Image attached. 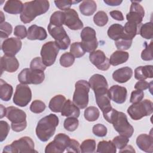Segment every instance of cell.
Instances as JSON below:
<instances>
[{"label":"cell","instance_id":"obj_26","mask_svg":"<svg viewBox=\"0 0 153 153\" xmlns=\"http://www.w3.org/2000/svg\"><path fill=\"white\" fill-rule=\"evenodd\" d=\"M152 65L141 66L136 68L134 70V78L137 80H145L147 78H152Z\"/></svg>","mask_w":153,"mask_h":153},{"label":"cell","instance_id":"obj_10","mask_svg":"<svg viewBox=\"0 0 153 153\" xmlns=\"http://www.w3.org/2000/svg\"><path fill=\"white\" fill-rule=\"evenodd\" d=\"M59 50L55 41H48L42 46L40 54L42 62L46 66H51L54 63Z\"/></svg>","mask_w":153,"mask_h":153},{"label":"cell","instance_id":"obj_27","mask_svg":"<svg viewBox=\"0 0 153 153\" xmlns=\"http://www.w3.org/2000/svg\"><path fill=\"white\" fill-rule=\"evenodd\" d=\"M23 8V4L22 1L17 0H9L5 2L3 9L8 13L17 14H21Z\"/></svg>","mask_w":153,"mask_h":153},{"label":"cell","instance_id":"obj_35","mask_svg":"<svg viewBox=\"0 0 153 153\" xmlns=\"http://www.w3.org/2000/svg\"><path fill=\"white\" fill-rule=\"evenodd\" d=\"M139 33L142 37L147 39H151L153 37V29L152 22L145 23L140 25Z\"/></svg>","mask_w":153,"mask_h":153},{"label":"cell","instance_id":"obj_2","mask_svg":"<svg viewBox=\"0 0 153 153\" xmlns=\"http://www.w3.org/2000/svg\"><path fill=\"white\" fill-rule=\"evenodd\" d=\"M58 117L50 114L42 118L38 123L35 132L38 138L42 142H47L54 134L59 124Z\"/></svg>","mask_w":153,"mask_h":153},{"label":"cell","instance_id":"obj_39","mask_svg":"<svg viewBox=\"0 0 153 153\" xmlns=\"http://www.w3.org/2000/svg\"><path fill=\"white\" fill-rule=\"evenodd\" d=\"M70 53L74 56L75 58H79L85 54V51L82 47L81 42H75L71 45Z\"/></svg>","mask_w":153,"mask_h":153},{"label":"cell","instance_id":"obj_47","mask_svg":"<svg viewBox=\"0 0 153 153\" xmlns=\"http://www.w3.org/2000/svg\"><path fill=\"white\" fill-rule=\"evenodd\" d=\"M30 68L33 70H39L44 71L46 69V66L43 63L41 57H36L32 60L30 63Z\"/></svg>","mask_w":153,"mask_h":153},{"label":"cell","instance_id":"obj_44","mask_svg":"<svg viewBox=\"0 0 153 153\" xmlns=\"http://www.w3.org/2000/svg\"><path fill=\"white\" fill-rule=\"evenodd\" d=\"M45 108L46 106L44 102L39 100H35L32 102L30 106V110L35 114H39L42 112L45 109Z\"/></svg>","mask_w":153,"mask_h":153},{"label":"cell","instance_id":"obj_53","mask_svg":"<svg viewBox=\"0 0 153 153\" xmlns=\"http://www.w3.org/2000/svg\"><path fill=\"white\" fill-rule=\"evenodd\" d=\"M14 35L19 39H24L27 35L26 27L24 25H17L14 27Z\"/></svg>","mask_w":153,"mask_h":153},{"label":"cell","instance_id":"obj_60","mask_svg":"<svg viewBox=\"0 0 153 153\" xmlns=\"http://www.w3.org/2000/svg\"><path fill=\"white\" fill-rule=\"evenodd\" d=\"M1 23H3V22H4V19H5V17H4V14H3V13L1 11Z\"/></svg>","mask_w":153,"mask_h":153},{"label":"cell","instance_id":"obj_46","mask_svg":"<svg viewBox=\"0 0 153 153\" xmlns=\"http://www.w3.org/2000/svg\"><path fill=\"white\" fill-rule=\"evenodd\" d=\"M129 142V139L124 136L119 135L115 137L113 140L112 142L115 145L117 148L119 149H121L124 148Z\"/></svg>","mask_w":153,"mask_h":153},{"label":"cell","instance_id":"obj_37","mask_svg":"<svg viewBox=\"0 0 153 153\" xmlns=\"http://www.w3.org/2000/svg\"><path fill=\"white\" fill-rule=\"evenodd\" d=\"M132 39L127 37L124 33L123 36L120 39L115 41V44L118 50L123 51L128 50L130 48L132 44Z\"/></svg>","mask_w":153,"mask_h":153},{"label":"cell","instance_id":"obj_42","mask_svg":"<svg viewBox=\"0 0 153 153\" xmlns=\"http://www.w3.org/2000/svg\"><path fill=\"white\" fill-rule=\"evenodd\" d=\"M59 62L61 66L65 68H68L74 64L75 57L71 53L66 52L60 56Z\"/></svg>","mask_w":153,"mask_h":153},{"label":"cell","instance_id":"obj_55","mask_svg":"<svg viewBox=\"0 0 153 153\" xmlns=\"http://www.w3.org/2000/svg\"><path fill=\"white\" fill-rule=\"evenodd\" d=\"M150 84L151 83L148 82L145 80H139L135 84L134 88L138 90L143 91L149 88V87L151 86Z\"/></svg>","mask_w":153,"mask_h":153},{"label":"cell","instance_id":"obj_56","mask_svg":"<svg viewBox=\"0 0 153 153\" xmlns=\"http://www.w3.org/2000/svg\"><path fill=\"white\" fill-rule=\"evenodd\" d=\"M110 16L115 20L118 21H123L124 20V16L123 13L120 11L114 10L109 12Z\"/></svg>","mask_w":153,"mask_h":153},{"label":"cell","instance_id":"obj_3","mask_svg":"<svg viewBox=\"0 0 153 153\" xmlns=\"http://www.w3.org/2000/svg\"><path fill=\"white\" fill-rule=\"evenodd\" d=\"M5 117L11 122V127L13 131L20 132L26 128V114L23 110L14 106L7 107Z\"/></svg>","mask_w":153,"mask_h":153},{"label":"cell","instance_id":"obj_57","mask_svg":"<svg viewBox=\"0 0 153 153\" xmlns=\"http://www.w3.org/2000/svg\"><path fill=\"white\" fill-rule=\"evenodd\" d=\"M123 1L120 0H104V2L108 5L118 6L121 4Z\"/></svg>","mask_w":153,"mask_h":153},{"label":"cell","instance_id":"obj_5","mask_svg":"<svg viewBox=\"0 0 153 153\" xmlns=\"http://www.w3.org/2000/svg\"><path fill=\"white\" fill-rule=\"evenodd\" d=\"M111 123L112 124L114 129L120 135L124 136L128 138L133 135L134 128L128 121L126 115L123 112L116 111Z\"/></svg>","mask_w":153,"mask_h":153},{"label":"cell","instance_id":"obj_9","mask_svg":"<svg viewBox=\"0 0 153 153\" xmlns=\"http://www.w3.org/2000/svg\"><path fill=\"white\" fill-rule=\"evenodd\" d=\"M47 28L50 35L54 39L59 49L66 50L70 45L71 39L63 26H55L49 23Z\"/></svg>","mask_w":153,"mask_h":153},{"label":"cell","instance_id":"obj_1","mask_svg":"<svg viewBox=\"0 0 153 153\" xmlns=\"http://www.w3.org/2000/svg\"><path fill=\"white\" fill-rule=\"evenodd\" d=\"M50 7L49 1L46 0H35L26 2L23 4L20 14V20L23 23H29L38 16L48 11Z\"/></svg>","mask_w":153,"mask_h":153},{"label":"cell","instance_id":"obj_8","mask_svg":"<svg viewBox=\"0 0 153 153\" xmlns=\"http://www.w3.org/2000/svg\"><path fill=\"white\" fill-rule=\"evenodd\" d=\"M45 79L44 71L30 68L23 69L18 75V80L23 84H39Z\"/></svg>","mask_w":153,"mask_h":153},{"label":"cell","instance_id":"obj_17","mask_svg":"<svg viewBox=\"0 0 153 153\" xmlns=\"http://www.w3.org/2000/svg\"><path fill=\"white\" fill-rule=\"evenodd\" d=\"M64 25L71 30H79L83 27V23L79 19L77 12L74 9H69L64 11Z\"/></svg>","mask_w":153,"mask_h":153},{"label":"cell","instance_id":"obj_18","mask_svg":"<svg viewBox=\"0 0 153 153\" xmlns=\"http://www.w3.org/2000/svg\"><path fill=\"white\" fill-rule=\"evenodd\" d=\"M94 92L96 103L102 112H105L112 108L111 105V99L108 88H101L95 90Z\"/></svg>","mask_w":153,"mask_h":153},{"label":"cell","instance_id":"obj_51","mask_svg":"<svg viewBox=\"0 0 153 153\" xmlns=\"http://www.w3.org/2000/svg\"><path fill=\"white\" fill-rule=\"evenodd\" d=\"M10 131V126L5 121H0V141L3 142L7 137Z\"/></svg>","mask_w":153,"mask_h":153},{"label":"cell","instance_id":"obj_30","mask_svg":"<svg viewBox=\"0 0 153 153\" xmlns=\"http://www.w3.org/2000/svg\"><path fill=\"white\" fill-rule=\"evenodd\" d=\"M79 10L81 13L86 16L93 15L96 10L97 5L94 1L86 0L83 1L79 5Z\"/></svg>","mask_w":153,"mask_h":153},{"label":"cell","instance_id":"obj_28","mask_svg":"<svg viewBox=\"0 0 153 153\" xmlns=\"http://www.w3.org/2000/svg\"><path fill=\"white\" fill-rule=\"evenodd\" d=\"M129 57V54L124 51L117 50L114 51L110 56L109 63L112 66H117L126 62Z\"/></svg>","mask_w":153,"mask_h":153},{"label":"cell","instance_id":"obj_41","mask_svg":"<svg viewBox=\"0 0 153 153\" xmlns=\"http://www.w3.org/2000/svg\"><path fill=\"white\" fill-rule=\"evenodd\" d=\"M93 21L97 26H104L108 22V17L105 11H99L94 16Z\"/></svg>","mask_w":153,"mask_h":153},{"label":"cell","instance_id":"obj_4","mask_svg":"<svg viewBox=\"0 0 153 153\" xmlns=\"http://www.w3.org/2000/svg\"><path fill=\"white\" fill-rule=\"evenodd\" d=\"M75 91L73 95V102L80 109H84L88 103V93L90 85L85 80H79L75 84Z\"/></svg>","mask_w":153,"mask_h":153},{"label":"cell","instance_id":"obj_16","mask_svg":"<svg viewBox=\"0 0 153 153\" xmlns=\"http://www.w3.org/2000/svg\"><path fill=\"white\" fill-rule=\"evenodd\" d=\"M22 42L20 39L11 37L5 39L1 45V49L5 55L14 56L22 48Z\"/></svg>","mask_w":153,"mask_h":153},{"label":"cell","instance_id":"obj_15","mask_svg":"<svg viewBox=\"0 0 153 153\" xmlns=\"http://www.w3.org/2000/svg\"><path fill=\"white\" fill-rule=\"evenodd\" d=\"M89 59L93 65L101 71H107L111 65L109 59L106 57L104 52L100 50L90 53Z\"/></svg>","mask_w":153,"mask_h":153},{"label":"cell","instance_id":"obj_59","mask_svg":"<svg viewBox=\"0 0 153 153\" xmlns=\"http://www.w3.org/2000/svg\"><path fill=\"white\" fill-rule=\"evenodd\" d=\"M5 112H6V108L4 107L2 105H1V118L5 116Z\"/></svg>","mask_w":153,"mask_h":153},{"label":"cell","instance_id":"obj_21","mask_svg":"<svg viewBox=\"0 0 153 153\" xmlns=\"http://www.w3.org/2000/svg\"><path fill=\"white\" fill-rule=\"evenodd\" d=\"M137 146L142 151L152 153L153 152V137L152 134H141L136 139Z\"/></svg>","mask_w":153,"mask_h":153},{"label":"cell","instance_id":"obj_49","mask_svg":"<svg viewBox=\"0 0 153 153\" xmlns=\"http://www.w3.org/2000/svg\"><path fill=\"white\" fill-rule=\"evenodd\" d=\"M80 1H74L71 0H62V1H55L54 4L56 6L61 10L66 11L70 9L71 5L74 4H76Z\"/></svg>","mask_w":153,"mask_h":153},{"label":"cell","instance_id":"obj_50","mask_svg":"<svg viewBox=\"0 0 153 153\" xmlns=\"http://www.w3.org/2000/svg\"><path fill=\"white\" fill-rule=\"evenodd\" d=\"M92 131L97 137H104L107 134V128L102 124H97L93 127Z\"/></svg>","mask_w":153,"mask_h":153},{"label":"cell","instance_id":"obj_19","mask_svg":"<svg viewBox=\"0 0 153 153\" xmlns=\"http://www.w3.org/2000/svg\"><path fill=\"white\" fill-rule=\"evenodd\" d=\"M110 99L118 104H122L125 102L127 90L126 87L119 85H114L108 90Z\"/></svg>","mask_w":153,"mask_h":153},{"label":"cell","instance_id":"obj_6","mask_svg":"<svg viewBox=\"0 0 153 153\" xmlns=\"http://www.w3.org/2000/svg\"><path fill=\"white\" fill-rule=\"evenodd\" d=\"M153 112V103L148 99L133 103L127 109V113L133 120H139L144 117L150 115Z\"/></svg>","mask_w":153,"mask_h":153},{"label":"cell","instance_id":"obj_25","mask_svg":"<svg viewBox=\"0 0 153 153\" xmlns=\"http://www.w3.org/2000/svg\"><path fill=\"white\" fill-rule=\"evenodd\" d=\"M88 84L90 87L93 90H97L101 88H108V84L105 77L100 74H94L89 79Z\"/></svg>","mask_w":153,"mask_h":153},{"label":"cell","instance_id":"obj_23","mask_svg":"<svg viewBox=\"0 0 153 153\" xmlns=\"http://www.w3.org/2000/svg\"><path fill=\"white\" fill-rule=\"evenodd\" d=\"M133 75V70L127 66L120 68L112 74V78L119 83H124L128 81Z\"/></svg>","mask_w":153,"mask_h":153},{"label":"cell","instance_id":"obj_32","mask_svg":"<svg viewBox=\"0 0 153 153\" xmlns=\"http://www.w3.org/2000/svg\"><path fill=\"white\" fill-rule=\"evenodd\" d=\"M107 33L108 36L115 41L123 36L124 27L121 25L115 23L109 26Z\"/></svg>","mask_w":153,"mask_h":153},{"label":"cell","instance_id":"obj_52","mask_svg":"<svg viewBox=\"0 0 153 153\" xmlns=\"http://www.w3.org/2000/svg\"><path fill=\"white\" fill-rule=\"evenodd\" d=\"M144 97V93L143 91L141 90H134L131 93V96L130 99V102L131 103H136L141 100Z\"/></svg>","mask_w":153,"mask_h":153},{"label":"cell","instance_id":"obj_36","mask_svg":"<svg viewBox=\"0 0 153 153\" xmlns=\"http://www.w3.org/2000/svg\"><path fill=\"white\" fill-rule=\"evenodd\" d=\"M65 13L61 11H55L52 14L50 19V24L53 26L61 27L64 25Z\"/></svg>","mask_w":153,"mask_h":153},{"label":"cell","instance_id":"obj_12","mask_svg":"<svg viewBox=\"0 0 153 153\" xmlns=\"http://www.w3.org/2000/svg\"><path fill=\"white\" fill-rule=\"evenodd\" d=\"M71 138L64 133H59L45 147V153H62L68 147Z\"/></svg>","mask_w":153,"mask_h":153},{"label":"cell","instance_id":"obj_22","mask_svg":"<svg viewBox=\"0 0 153 153\" xmlns=\"http://www.w3.org/2000/svg\"><path fill=\"white\" fill-rule=\"evenodd\" d=\"M47 33L45 29L36 25L30 26L27 30V38L29 40L42 41L47 38Z\"/></svg>","mask_w":153,"mask_h":153},{"label":"cell","instance_id":"obj_24","mask_svg":"<svg viewBox=\"0 0 153 153\" xmlns=\"http://www.w3.org/2000/svg\"><path fill=\"white\" fill-rule=\"evenodd\" d=\"M61 115L66 117L78 118L80 115L79 108L70 99L66 100L61 111Z\"/></svg>","mask_w":153,"mask_h":153},{"label":"cell","instance_id":"obj_14","mask_svg":"<svg viewBox=\"0 0 153 153\" xmlns=\"http://www.w3.org/2000/svg\"><path fill=\"white\" fill-rule=\"evenodd\" d=\"M131 4L130 11L126 15L127 22L134 23L139 26L141 25L143 18L145 16V11L143 7L139 4V1H131Z\"/></svg>","mask_w":153,"mask_h":153},{"label":"cell","instance_id":"obj_20","mask_svg":"<svg viewBox=\"0 0 153 153\" xmlns=\"http://www.w3.org/2000/svg\"><path fill=\"white\" fill-rule=\"evenodd\" d=\"M19 67V62L15 56H10L4 54L1 58V72L5 71L12 73L16 72Z\"/></svg>","mask_w":153,"mask_h":153},{"label":"cell","instance_id":"obj_34","mask_svg":"<svg viewBox=\"0 0 153 153\" xmlns=\"http://www.w3.org/2000/svg\"><path fill=\"white\" fill-rule=\"evenodd\" d=\"M140 26L134 23L127 22L123 27L124 33L127 37L133 39L137 34H139Z\"/></svg>","mask_w":153,"mask_h":153},{"label":"cell","instance_id":"obj_38","mask_svg":"<svg viewBox=\"0 0 153 153\" xmlns=\"http://www.w3.org/2000/svg\"><path fill=\"white\" fill-rule=\"evenodd\" d=\"M100 115L99 109L95 106H89L84 111V118L88 121H96Z\"/></svg>","mask_w":153,"mask_h":153},{"label":"cell","instance_id":"obj_54","mask_svg":"<svg viewBox=\"0 0 153 153\" xmlns=\"http://www.w3.org/2000/svg\"><path fill=\"white\" fill-rule=\"evenodd\" d=\"M66 150L68 152H80L79 142L76 140L71 139Z\"/></svg>","mask_w":153,"mask_h":153},{"label":"cell","instance_id":"obj_43","mask_svg":"<svg viewBox=\"0 0 153 153\" xmlns=\"http://www.w3.org/2000/svg\"><path fill=\"white\" fill-rule=\"evenodd\" d=\"M79 121L77 118L68 117L64 121V128L69 131H75L78 127Z\"/></svg>","mask_w":153,"mask_h":153},{"label":"cell","instance_id":"obj_31","mask_svg":"<svg viewBox=\"0 0 153 153\" xmlns=\"http://www.w3.org/2000/svg\"><path fill=\"white\" fill-rule=\"evenodd\" d=\"M13 93V87L4 81L2 79H0V98L2 100L8 102L9 101Z\"/></svg>","mask_w":153,"mask_h":153},{"label":"cell","instance_id":"obj_58","mask_svg":"<svg viewBox=\"0 0 153 153\" xmlns=\"http://www.w3.org/2000/svg\"><path fill=\"white\" fill-rule=\"evenodd\" d=\"M135 152L134 149L131 145H126L124 148L120 150V152Z\"/></svg>","mask_w":153,"mask_h":153},{"label":"cell","instance_id":"obj_45","mask_svg":"<svg viewBox=\"0 0 153 153\" xmlns=\"http://www.w3.org/2000/svg\"><path fill=\"white\" fill-rule=\"evenodd\" d=\"M145 48L142 51L141 58L143 60H145V61L152 60L153 59L152 51V41H151L149 44H146V42H145Z\"/></svg>","mask_w":153,"mask_h":153},{"label":"cell","instance_id":"obj_11","mask_svg":"<svg viewBox=\"0 0 153 153\" xmlns=\"http://www.w3.org/2000/svg\"><path fill=\"white\" fill-rule=\"evenodd\" d=\"M81 44L85 52L91 53L96 50L98 46V42L96 38V33L94 29L87 26L82 29L81 32Z\"/></svg>","mask_w":153,"mask_h":153},{"label":"cell","instance_id":"obj_13","mask_svg":"<svg viewBox=\"0 0 153 153\" xmlns=\"http://www.w3.org/2000/svg\"><path fill=\"white\" fill-rule=\"evenodd\" d=\"M32 99V91L29 86L20 84L16 86L13 97V103L20 107H25Z\"/></svg>","mask_w":153,"mask_h":153},{"label":"cell","instance_id":"obj_48","mask_svg":"<svg viewBox=\"0 0 153 153\" xmlns=\"http://www.w3.org/2000/svg\"><path fill=\"white\" fill-rule=\"evenodd\" d=\"M0 30H1V38H7L12 33L13 27L8 22H3L0 25Z\"/></svg>","mask_w":153,"mask_h":153},{"label":"cell","instance_id":"obj_33","mask_svg":"<svg viewBox=\"0 0 153 153\" xmlns=\"http://www.w3.org/2000/svg\"><path fill=\"white\" fill-rule=\"evenodd\" d=\"M96 152L99 153H115L117 148L112 141L102 140L99 142Z\"/></svg>","mask_w":153,"mask_h":153},{"label":"cell","instance_id":"obj_40","mask_svg":"<svg viewBox=\"0 0 153 153\" xmlns=\"http://www.w3.org/2000/svg\"><path fill=\"white\" fill-rule=\"evenodd\" d=\"M81 152H94L96 150V141L93 139H86L84 140L79 146Z\"/></svg>","mask_w":153,"mask_h":153},{"label":"cell","instance_id":"obj_29","mask_svg":"<svg viewBox=\"0 0 153 153\" xmlns=\"http://www.w3.org/2000/svg\"><path fill=\"white\" fill-rule=\"evenodd\" d=\"M66 99L62 94H58L53 97L50 101L48 108L54 112H61Z\"/></svg>","mask_w":153,"mask_h":153},{"label":"cell","instance_id":"obj_7","mask_svg":"<svg viewBox=\"0 0 153 153\" xmlns=\"http://www.w3.org/2000/svg\"><path fill=\"white\" fill-rule=\"evenodd\" d=\"M34 147L35 145L33 140L30 137L24 136L13 141L11 144L5 146L2 152H36L37 151H35Z\"/></svg>","mask_w":153,"mask_h":153}]
</instances>
